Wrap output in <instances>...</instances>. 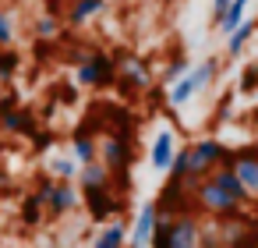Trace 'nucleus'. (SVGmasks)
Here are the masks:
<instances>
[{"label":"nucleus","instance_id":"a211bd4d","mask_svg":"<svg viewBox=\"0 0 258 248\" xmlns=\"http://www.w3.org/2000/svg\"><path fill=\"white\" fill-rule=\"evenodd\" d=\"M254 29H258L254 22H240V25H237V29H233V32L226 36V57H237V54H240V50H244V46L251 43Z\"/></svg>","mask_w":258,"mask_h":248},{"label":"nucleus","instance_id":"aec40b11","mask_svg":"<svg viewBox=\"0 0 258 248\" xmlns=\"http://www.w3.org/2000/svg\"><path fill=\"white\" fill-rule=\"evenodd\" d=\"M247 4H251V0H233V4L226 8V15L216 22V29H219L223 36H230V32H233V29L244 22V11H247Z\"/></svg>","mask_w":258,"mask_h":248},{"label":"nucleus","instance_id":"b1692460","mask_svg":"<svg viewBox=\"0 0 258 248\" xmlns=\"http://www.w3.org/2000/svg\"><path fill=\"white\" fill-rule=\"evenodd\" d=\"M15 71H18V54L11 46H4V50H0V82H8Z\"/></svg>","mask_w":258,"mask_h":248},{"label":"nucleus","instance_id":"20e7f679","mask_svg":"<svg viewBox=\"0 0 258 248\" xmlns=\"http://www.w3.org/2000/svg\"><path fill=\"white\" fill-rule=\"evenodd\" d=\"M216 71H219V61H216V57H205L198 68H187V75H180V78L166 89V103H170L173 110L187 107L202 89H209V82L216 78Z\"/></svg>","mask_w":258,"mask_h":248},{"label":"nucleus","instance_id":"423d86ee","mask_svg":"<svg viewBox=\"0 0 258 248\" xmlns=\"http://www.w3.org/2000/svg\"><path fill=\"white\" fill-rule=\"evenodd\" d=\"M36 195H43L46 202V213L50 216H68L82 206V188H75V181H53V177H43L36 184Z\"/></svg>","mask_w":258,"mask_h":248},{"label":"nucleus","instance_id":"9d476101","mask_svg":"<svg viewBox=\"0 0 258 248\" xmlns=\"http://www.w3.org/2000/svg\"><path fill=\"white\" fill-rule=\"evenodd\" d=\"M0 128L11 131V135H36V114L29 107H15V100L0 103Z\"/></svg>","mask_w":258,"mask_h":248},{"label":"nucleus","instance_id":"5701e85b","mask_svg":"<svg viewBox=\"0 0 258 248\" xmlns=\"http://www.w3.org/2000/svg\"><path fill=\"white\" fill-rule=\"evenodd\" d=\"M32 32H36L39 39H57V36H60V18H57V15H43V18H36Z\"/></svg>","mask_w":258,"mask_h":248},{"label":"nucleus","instance_id":"f3484780","mask_svg":"<svg viewBox=\"0 0 258 248\" xmlns=\"http://www.w3.org/2000/svg\"><path fill=\"white\" fill-rule=\"evenodd\" d=\"M71 156L78 160V167L96 163V160H99V142H96L89 131H78V135L71 138Z\"/></svg>","mask_w":258,"mask_h":248},{"label":"nucleus","instance_id":"0eeeda50","mask_svg":"<svg viewBox=\"0 0 258 248\" xmlns=\"http://www.w3.org/2000/svg\"><path fill=\"white\" fill-rule=\"evenodd\" d=\"M113 78H117V64L103 50H89L75 71V82L82 89H103V85H113Z\"/></svg>","mask_w":258,"mask_h":248},{"label":"nucleus","instance_id":"39448f33","mask_svg":"<svg viewBox=\"0 0 258 248\" xmlns=\"http://www.w3.org/2000/svg\"><path fill=\"white\" fill-rule=\"evenodd\" d=\"M187 149H191V181L209 177L216 167L230 163V156H233V149H226L216 135H202V138H195Z\"/></svg>","mask_w":258,"mask_h":248},{"label":"nucleus","instance_id":"4be33fe9","mask_svg":"<svg viewBox=\"0 0 258 248\" xmlns=\"http://www.w3.org/2000/svg\"><path fill=\"white\" fill-rule=\"evenodd\" d=\"M166 177H170V181H191V149H187V145L177 149V156H173Z\"/></svg>","mask_w":258,"mask_h":248},{"label":"nucleus","instance_id":"c85d7f7f","mask_svg":"<svg viewBox=\"0 0 258 248\" xmlns=\"http://www.w3.org/2000/svg\"><path fill=\"white\" fill-rule=\"evenodd\" d=\"M32 138H36V149H50V142H53V135H50V131H36Z\"/></svg>","mask_w":258,"mask_h":248},{"label":"nucleus","instance_id":"412c9836","mask_svg":"<svg viewBox=\"0 0 258 248\" xmlns=\"http://www.w3.org/2000/svg\"><path fill=\"white\" fill-rule=\"evenodd\" d=\"M46 216V202H43V195H25L22 199V223H29V227H36L39 220Z\"/></svg>","mask_w":258,"mask_h":248},{"label":"nucleus","instance_id":"9b49d317","mask_svg":"<svg viewBox=\"0 0 258 248\" xmlns=\"http://www.w3.org/2000/svg\"><path fill=\"white\" fill-rule=\"evenodd\" d=\"M156 223H159V213H156V202H142L131 230H127V248H149L152 244V234H156Z\"/></svg>","mask_w":258,"mask_h":248},{"label":"nucleus","instance_id":"c756f323","mask_svg":"<svg viewBox=\"0 0 258 248\" xmlns=\"http://www.w3.org/2000/svg\"><path fill=\"white\" fill-rule=\"evenodd\" d=\"M251 124L258 128V107H251Z\"/></svg>","mask_w":258,"mask_h":248},{"label":"nucleus","instance_id":"f8f14e48","mask_svg":"<svg viewBox=\"0 0 258 248\" xmlns=\"http://www.w3.org/2000/svg\"><path fill=\"white\" fill-rule=\"evenodd\" d=\"M173 156H177V135H173L170 128H163V131L152 138V149H149L152 170L166 174V170H170V163H173Z\"/></svg>","mask_w":258,"mask_h":248},{"label":"nucleus","instance_id":"6e6552de","mask_svg":"<svg viewBox=\"0 0 258 248\" xmlns=\"http://www.w3.org/2000/svg\"><path fill=\"white\" fill-rule=\"evenodd\" d=\"M230 167H233L240 188L247 191V199H258V145H240V149H233Z\"/></svg>","mask_w":258,"mask_h":248},{"label":"nucleus","instance_id":"1a4fd4ad","mask_svg":"<svg viewBox=\"0 0 258 248\" xmlns=\"http://www.w3.org/2000/svg\"><path fill=\"white\" fill-rule=\"evenodd\" d=\"M85 206H89V216H92L96 223H110V220L124 216V195H117L113 188L85 195Z\"/></svg>","mask_w":258,"mask_h":248},{"label":"nucleus","instance_id":"dca6fc26","mask_svg":"<svg viewBox=\"0 0 258 248\" xmlns=\"http://www.w3.org/2000/svg\"><path fill=\"white\" fill-rule=\"evenodd\" d=\"M106 8V0H71V8L64 11V18H68V25H85V22H92L99 11Z\"/></svg>","mask_w":258,"mask_h":248},{"label":"nucleus","instance_id":"f03ea898","mask_svg":"<svg viewBox=\"0 0 258 248\" xmlns=\"http://www.w3.org/2000/svg\"><path fill=\"white\" fill-rule=\"evenodd\" d=\"M191 206H195V213H205V216H216V220H233V216H240V209L247 202L237 199L230 188H223L209 174L202 181H191Z\"/></svg>","mask_w":258,"mask_h":248},{"label":"nucleus","instance_id":"393cba45","mask_svg":"<svg viewBox=\"0 0 258 248\" xmlns=\"http://www.w3.org/2000/svg\"><path fill=\"white\" fill-rule=\"evenodd\" d=\"M15 43V22H11V11L0 8V50Z\"/></svg>","mask_w":258,"mask_h":248},{"label":"nucleus","instance_id":"6ab92c4d","mask_svg":"<svg viewBox=\"0 0 258 248\" xmlns=\"http://www.w3.org/2000/svg\"><path fill=\"white\" fill-rule=\"evenodd\" d=\"M78 160L75 156H50V177L53 181H78Z\"/></svg>","mask_w":258,"mask_h":248},{"label":"nucleus","instance_id":"cd10ccee","mask_svg":"<svg viewBox=\"0 0 258 248\" xmlns=\"http://www.w3.org/2000/svg\"><path fill=\"white\" fill-rule=\"evenodd\" d=\"M230 4H233V0H212V18L219 22V18L226 15V8H230Z\"/></svg>","mask_w":258,"mask_h":248},{"label":"nucleus","instance_id":"4468645a","mask_svg":"<svg viewBox=\"0 0 258 248\" xmlns=\"http://www.w3.org/2000/svg\"><path fill=\"white\" fill-rule=\"evenodd\" d=\"M120 85L124 89H135V92H142V89H149L152 85V78H149V68L138 61V57H124L120 61Z\"/></svg>","mask_w":258,"mask_h":248},{"label":"nucleus","instance_id":"a878e982","mask_svg":"<svg viewBox=\"0 0 258 248\" xmlns=\"http://www.w3.org/2000/svg\"><path fill=\"white\" fill-rule=\"evenodd\" d=\"M180 75H187V61H184V57H173V61L166 64V71H163V82H166V89H170V85H173Z\"/></svg>","mask_w":258,"mask_h":248},{"label":"nucleus","instance_id":"f257e3e1","mask_svg":"<svg viewBox=\"0 0 258 248\" xmlns=\"http://www.w3.org/2000/svg\"><path fill=\"white\" fill-rule=\"evenodd\" d=\"M202 244H205V223L195 209H184L156 223L149 248H202Z\"/></svg>","mask_w":258,"mask_h":248},{"label":"nucleus","instance_id":"7ed1b4c3","mask_svg":"<svg viewBox=\"0 0 258 248\" xmlns=\"http://www.w3.org/2000/svg\"><path fill=\"white\" fill-rule=\"evenodd\" d=\"M135 160V145L127 131H106L99 138V163L113 174V184L120 191H127V167Z\"/></svg>","mask_w":258,"mask_h":248},{"label":"nucleus","instance_id":"2eb2a0df","mask_svg":"<svg viewBox=\"0 0 258 248\" xmlns=\"http://www.w3.org/2000/svg\"><path fill=\"white\" fill-rule=\"evenodd\" d=\"M127 230H131V223H127L124 216H117V220H110V223L96 234L92 248H127Z\"/></svg>","mask_w":258,"mask_h":248},{"label":"nucleus","instance_id":"bb28decb","mask_svg":"<svg viewBox=\"0 0 258 248\" xmlns=\"http://www.w3.org/2000/svg\"><path fill=\"white\" fill-rule=\"evenodd\" d=\"M251 89H258V64H247L240 75V92H251Z\"/></svg>","mask_w":258,"mask_h":248},{"label":"nucleus","instance_id":"ddd939ff","mask_svg":"<svg viewBox=\"0 0 258 248\" xmlns=\"http://www.w3.org/2000/svg\"><path fill=\"white\" fill-rule=\"evenodd\" d=\"M78 188H82V195H92V191H106V188H113V174L96 160V163H85L82 170H78Z\"/></svg>","mask_w":258,"mask_h":248}]
</instances>
